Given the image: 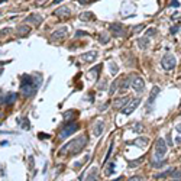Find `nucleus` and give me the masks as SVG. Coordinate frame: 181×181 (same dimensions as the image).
Masks as SVG:
<instances>
[{"label": "nucleus", "instance_id": "1", "mask_svg": "<svg viewBox=\"0 0 181 181\" xmlns=\"http://www.w3.org/2000/svg\"><path fill=\"white\" fill-rule=\"evenodd\" d=\"M39 84H41V80H39V78H33L32 75H28V74H26V75H23L22 80H20V92H22V94L26 96V97L33 96L35 92L38 90V87H39Z\"/></svg>", "mask_w": 181, "mask_h": 181}, {"label": "nucleus", "instance_id": "2", "mask_svg": "<svg viewBox=\"0 0 181 181\" xmlns=\"http://www.w3.org/2000/svg\"><path fill=\"white\" fill-rule=\"evenodd\" d=\"M85 143H87V138H85V136H80V138H77V139H72L71 142L65 143V145L61 148L59 155H65V154H68V152H71V154H78V152L85 146Z\"/></svg>", "mask_w": 181, "mask_h": 181}, {"label": "nucleus", "instance_id": "3", "mask_svg": "<svg viewBox=\"0 0 181 181\" xmlns=\"http://www.w3.org/2000/svg\"><path fill=\"white\" fill-rule=\"evenodd\" d=\"M161 65H162V68H164L165 71H171V70L175 68L177 59H175V57H174L172 54H165V55L162 57V59H161Z\"/></svg>", "mask_w": 181, "mask_h": 181}, {"label": "nucleus", "instance_id": "4", "mask_svg": "<svg viewBox=\"0 0 181 181\" xmlns=\"http://www.w3.org/2000/svg\"><path fill=\"white\" fill-rule=\"evenodd\" d=\"M130 85H132V88L135 90V92L139 93V94H142L143 90H145V81L139 75H132V84Z\"/></svg>", "mask_w": 181, "mask_h": 181}, {"label": "nucleus", "instance_id": "5", "mask_svg": "<svg viewBox=\"0 0 181 181\" xmlns=\"http://www.w3.org/2000/svg\"><path fill=\"white\" fill-rule=\"evenodd\" d=\"M78 130V123H75V122H71L70 125H67L61 132H59V139H65V138H68V136H71L74 132H77Z\"/></svg>", "mask_w": 181, "mask_h": 181}, {"label": "nucleus", "instance_id": "6", "mask_svg": "<svg viewBox=\"0 0 181 181\" xmlns=\"http://www.w3.org/2000/svg\"><path fill=\"white\" fill-rule=\"evenodd\" d=\"M167 151H168V148H167L165 141H164L162 138H159V139L156 141V143H155V156H156V158H162V156L167 154Z\"/></svg>", "mask_w": 181, "mask_h": 181}, {"label": "nucleus", "instance_id": "7", "mask_svg": "<svg viewBox=\"0 0 181 181\" xmlns=\"http://www.w3.org/2000/svg\"><path fill=\"white\" fill-rule=\"evenodd\" d=\"M139 103H141V99H133V100H130L123 109H122V113L123 115H126V116H129L138 106H139Z\"/></svg>", "mask_w": 181, "mask_h": 181}, {"label": "nucleus", "instance_id": "8", "mask_svg": "<svg viewBox=\"0 0 181 181\" xmlns=\"http://www.w3.org/2000/svg\"><path fill=\"white\" fill-rule=\"evenodd\" d=\"M67 32H68V29H67L65 26H62V28H59V29H57V31L52 32L51 39H52V41H62V39L67 36Z\"/></svg>", "mask_w": 181, "mask_h": 181}, {"label": "nucleus", "instance_id": "9", "mask_svg": "<svg viewBox=\"0 0 181 181\" xmlns=\"http://www.w3.org/2000/svg\"><path fill=\"white\" fill-rule=\"evenodd\" d=\"M159 92H161V88H159V87H156V85H155V87L151 90L149 97H148V102H146V105H148V109H149V110L152 109V106H154V102H155V99L158 97Z\"/></svg>", "mask_w": 181, "mask_h": 181}, {"label": "nucleus", "instance_id": "10", "mask_svg": "<svg viewBox=\"0 0 181 181\" xmlns=\"http://www.w3.org/2000/svg\"><path fill=\"white\" fill-rule=\"evenodd\" d=\"M110 32H112L115 36H122V35L125 33V28H123L122 23L116 22V23H112V25H110Z\"/></svg>", "mask_w": 181, "mask_h": 181}, {"label": "nucleus", "instance_id": "11", "mask_svg": "<svg viewBox=\"0 0 181 181\" xmlns=\"http://www.w3.org/2000/svg\"><path fill=\"white\" fill-rule=\"evenodd\" d=\"M18 99V94L16 93H8L6 96H3L0 99V105H13Z\"/></svg>", "mask_w": 181, "mask_h": 181}, {"label": "nucleus", "instance_id": "12", "mask_svg": "<svg viewBox=\"0 0 181 181\" xmlns=\"http://www.w3.org/2000/svg\"><path fill=\"white\" fill-rule=\"evenodd\" d=\"M25 22H29V23H32V25H35V26H39L41 25V22H42V16L41 15H38V13H32L31 16H28L26 18V20Z\"/></svg>", "mask_w": 181, "mask_h": 181}, {"label": "nucleus", "instance_id": "13", "mask_svg": "<svg viewBox=\"0 0 181 181\" xmlns=\"http://www.w3.org/2000/svg\"><path fill=\"white\" fill-rule=\"evenodd\" d=\"M96 58H97V52L96 51H92V52H87V54L81 55V61H84V62H92Z\"/></svg>", "mask_w": 181, "mask_h": 181}, {"label": "nucleus", "instance_id": "14", "mask_svg": "<svg viewBox=\"0 0 181 181\" xmlns=\"http://www.w3.org/2000/svg\"><path fill=\"white\" fill-rule=\"evenodd\" d=\"M54 15H55L57 18H68V16L71 15V12H70L68 8H59L58 10L54 12Z\"/></svg>", "mask_w": 181, "mask_h": 181}, {"label": "nucleus", "instance_id": "15", "mask_svg": "<svg viewBox=\"0 0 181 181\" xmlns=\"http://www.w3.org/2000/svg\"><path fill=\"white\" fill-rule=\"evenodd\" d=\"M103 130H105V123H103L102 120L96 122V125H94V128H93V133H94V136H100V135L103 133Z\"/></svg>", "mask_w": 181, "mask_h": 181}, {"label": "nucleus", "instance_id": "16", "mask_svg": "<svg viewBox=\"0 0 181 181\" xmlns=\"http://www.w3.org/2000/svg\"><path fill=\"white\" fill-rule=\"evenodd\" d=\"M130 78H132V75H129L128 78H125V80L120 83V87H119V92H120V93L126 92V90L129 88V85L132 84V80H130Z\"/></svg>", "mask_w": 181, "mask_h": 181}, {"label": "nucleus", "instance_id": "17", "mask_svg": "<svg viewBox=\"0 0 181 181\" xmlns=\"http://www.w3.org/2000/svg\"><path fill=\"white\" fill-rule=\"evenodd\" d=\"M138 45H139V48H141V49H146V48L149 46V39H148L146 36L139 38V39H138Z\"/></svg>", "mask_w": 181, "mask_h": 181}, {"label": "nucleus", "instance_id": "18", "mask_svg": "<svg viewBox=\"0 0 181 181\" xmlns=\"http://www.w3.org/2000/svg\"><path fill=\"white\" fill-rule=\"evenodd\" d=\"M128 102H129V99L128 97H120V99H117L116 102H115V107H125L126 105H128Z\"/></svg>", "mask_w": 181, "mask_h": 181}, {"label": "nucleus", "instance_id": "19", "mask_svg": "<svg viewBox=\"0 0 181 181\" xmlns=\"http://www.w3.org/2000/svg\"><path fill=\"white\" fill-rule=\"evenodd\" d=\"M18 123H19L23 129H29V128H31V123H29V120H28V117H26V116L19 117V119H18Z\"/></svg>", "mask_w": 181, "mask_h": 181}, {"label": "nucleus", "instance_id": "20", "mask_svg": "<svg viewBox=\"0 0 181 181\" xmlns=\"http://www.w3.org/2000/svg\"><path fill=\"white\" fill-rule=\"evenodd\" d=\"M29 31H31V29H29V26H26V25H23V26H18V33H19V35H26Z\"/></svg>", "mask_w": 181, "mask_h": 181}, {"label": "nucleus", "instance_id": "21", "mask_svg": "<svg viewBox=\"0 0 181 181\" xmlns=\"http://www.w3.org/2000/svg\"><path fill=\"white\" fill-rule=\"evenodd\" d=\"M94 16H93V13H90V12H84V13H81L80 15V19L84 22V20H88V19H93Z\"/></svg>", "mask_w": 181, "mask_h": 181}, {"label": "nucleus", "instance_id": "22", "mask_svg": "<svg viewBox=\"0 0 181 181\" xmlns=\"http://www.w3.org/2000/svg\"><path fill=\"white\" fill-rule=\"evenodd\" d=\"M171 172H172V169H167V171H164L161 174H155V178H164L167 175H171Z\"/></svg>", "mask_w": 181, "mask_h": 181}, {"label": "nucleus", "instance_id": "23", "mask_svg": "<svg viewBox=\"0 0 181 181\" xmlns=\"http://www.w3.org/2000/svg\"><path fill=\"white\" fill-rule=\"evenodd\" d=\"M96 175H97V169L94 168V169H93L92 172H90V175L87 177V180H85V181H93V180L96 178Z\"/></svg>", "mask_w": 181, "mask_h": 181}, {"label": "nucleus", "instance_id": "24", "mask_svg": "<svg viewBox=\"0 0 181 181\" xmlns=\"http://www.w3.org/2000/svg\"><path fill=\"white\" fill-rule=\"evenodd\" d=\"M117 84H119V80H115V81H113V84L110 85V90H109V93H110V94H113V93L116 92V87H117Z\"/></svg>", "mask_w": 181, "mask_h": 181}, {"label": "nucleus", "instance_id": "25", "mask_svg": "<svg viewBox=\"0 0 181 181\" xmlns=\"http://www.w3.org/2000/svg\"><path fill=\"white\" fill-rule=\"evenodd\" d=\"M132 143H136V145H145V143H148V138H142V139L133 141Z\"/></svg>", "mask_w": 181, "mask_h": 181}, {"label": "nucleus", "instance_id": "26", "mask_svg": "<svg viewBox=\"0 0 181 181\" xmlns=\"http://www.w3.org/2000/svg\"><path fill=\"white\" fill-rule=\"evenodd\" d=\"M155 33H156V29H155V28H151V29L146 31V36H155Z\"/></svg>", "mask_w": 181, "mask_h": 181}, {"label": "nucleus", "instance_id": "27", "mask_svg": "<svg viewBox=\"0 0 181 181\" xmlns=\"http://www.w3.org/2000/svg\"><path fill=\"white\" fill-rule=\"evenodd\" d=\"M107 41H109V33H103V35L100 36V42H102V44H106Z\"/></svg>", "mask_w": 181, "mask_h": 181}, {"label": "nucleus", "instance_id": "28", "mask_svg": "<svg viewBox=\"0 0 181 181\" xmlns=\"http://www.w3.org/2000/svg\"><path fill=\"white\" fill-rule=\"evenodd\" d=\"M110 72L115 75V74H117V65L116 64H110Z\"/></svg>", "mask_w": 181, "mask_h": 181}, {"label": "nucleus", "instance_id": "29", "mask_svg": "<svg viewBox=\"0 0 181 181\" xmlns=\"http://www.w3.org/2000/svg\"><path fill=\"white\" fill-rule=\"evenodd\" d=\"M145 28V25H138V26H135L132 31H133V33H136V32H139V31H142Z\"/></svg>", "mask_w": 181, "mask_h": 181}, {"label": "nucleus", "instance_id": "30", "mask_svg": "<svg viewBox=\"0 0 181 181\" xmlns=\"http://www.w3.org/2000/svg\"><path fill=\"white\" fill-rule=\"evenodd\" d=\"M143 128H142V125L141 123H136V125H133V130H136V132H141Z\"/></svg>", "mask_w": 181, "mask_h": 181}, {"label": "nucleus", "instance_id": "31", "mask_svg": "<svg viewBox=\"0 0 181 181\" xmlns=\"http://www.w3.org/2000/svg\"><path fill=\"white\" fill-rule=\"evenodd\" d=\"M113 168H115V164H110V167L106 169V172H105V174H106V175H110V174H112V171H113Z\"/></svg>", "mask_w": 181, "mask_h": 181}, {"label": "nucleus", "instance_id": "32", "mask_svg": "<svg viewBox=\"0 0 181 181\" xmlns=\"http://www.w3.org/2000/svg\"><path fill=\"white\" fill-rule=\"evenodd\" d=\"M128 181H142V178H141L139 175H135V177H130Z\"/></svg>", "mask_w": 181, "mask_h": 181}, {"label": "nucleus", "instance_id": "33", "mask_svg": "<svg viewBox=\"0 0 181 181\" xmlns=\"http://www.w3.org/2000/svg\"><path fill=\"white\" fill-rule=\"evenodd\" d=\"M177 31H178V26H172V28L169 29V33H171V35H175Z\"/></svg>", "mask_w": 181, "mask_h": 181}, {"label": "nucleus", "instance_id": "34", "mask_svg": "<svg viewBox=\"0 0 181 181\" xmlns=\"http://www.w3.org/2000/svg\"><path fill=\"white\" fill-rule=\"evenodd\" d=\"M84 35H87V32H84V31H77L75 32V36H84Z\"/></svg>", "mask_w": 181, "mask_h": 181}, {"label": "nucleus", "instance_id": "35", "mask_svg": "<svg viewBox=\"0 0 181 181\" xmlns=\"http://www.w3.org/2000/svg\"><path fill=\"white\" fill-rule=\"evenodd\" d=\"M164 164H165V162H164V161H161V162H154L152 165H154V167H161V165H164Z\"/></svg>", "mask_w": 181, "mask_h": 181}, {"label": "nucleus", "instance_id": "36", "mask_svg": "<svg viewBox=\"0 0 181 181\" xmlns=\"http://www.w3.org/2000/svg\"><path fill=\"white\" fill-rule=\"evenodd\" d=\"M62 0H54V5H58V3H61Z\"/></svg>", "mask_w": 181, "mask_h": 181}, {"label": "nucleus", "instance_id": "37", "mask_svg": "<svg viewBox=\"0 0 181 181\" xmlns=\"http://www.w3.org/2000/svg\"><path fill=\"white\" fill-rule=\"evenodd\" d=\"M45 2H46V0H41V2H38V5H44Z\"/></svg>", "mask_w": 181, "mask_h": 181}, {"label": "nucleus", "instance_id": "38", "mask_svg": "<svg viewBox=\"0 0 181 181\" xmlns=\"http://www.w3.org/2000/svg\"><path fill=\"white\" fill-rule=\"evenodd\" d=\"M119 180H120V178H116V180H113V181H119Z\"/></svg>", "mask_w": 181, "mask_h": 181}, {"label": "nucleus", "instance_id": "39", "mask_svg": "<svg viewBox=\"0 0 181 181\" xmlns=\"http://www.w3.org/2000/svg\"><path fill=\"white\" fill-rule=\"evenodd\" d=\"M172 181H181V180H172Z\"/></svg>", "mask_w": 181, "mask_h": 181}]
</instances>
